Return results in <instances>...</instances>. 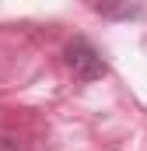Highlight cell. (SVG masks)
<instances>
[{
	"label": "cell",
	"mask_w": 147,
	"mask_h": 151,
	"mask_svg": "<svg viewBox=\"0 0 147 151\" xmlns=\"http://www.w3.org/2000/svg\"><path fill=\"white\" fill-rule=\"evenodd\" d=\"M63 63L70 67V74L77 77L81 84H91V81H98V77L109 74V63L102 60V53H98L84 35L70 39V42L63 46Z\"/></svg>",
	"instance_id": "cell-1"
},
{
	"label": "cell",
	"mask_w": 147,
	"mask_h": 151,
	"mask_svg": "<svg viewBox=\"0 0 147 151\" xmlns=\"http://www.w3.org/2000/svg\"><path fill=\"white\" fill-rule=\"evenodd\" d=\"M102 14H119V18H133V14H140V7H98Z\"/></svg>",
	"instance_id": "cell-2"
},
{
	"label": "cell",
	"mask_w": 147,
	"mask_h": 151,
	"mask_svg": "<svg viewBox=\"0 0 147 151\" xmlns=\"http://www.w3.org/2000/svg\"><path fill=\"white\" fill-rule=\"evenodd\" d=\"M0 151H21V144L11 141V137H0Z\"/></svg>",
	"instance_id": "cell-3"
}]
</instances>
